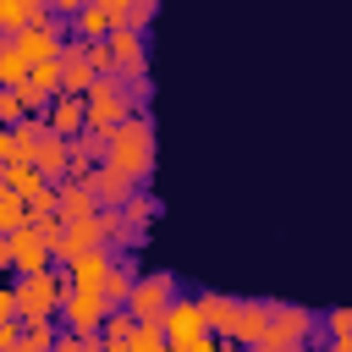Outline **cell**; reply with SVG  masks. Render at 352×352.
<instances>
[{
	"instance_id": "6da1fadb",
	"label": "cell",
	"mask_w": 352,
	"mask_h": 352,
	"mask_svg": "<svg viewBox=\"0 0 352 352\" xmlns=\"http://www.w3.org/2000/svg\"><path fill=\"white\" fill-rule=\"evenodd\" d=\"M110 165L126 170L138 187L154 176V121H148V116H126V121L110 132Z\"/></svg>"
},
{
	"instance_id": "7a4b0ae2",
	"label": "cell",
	"mask_w": 352,
	"mask_h": 352,
	"mask_svg": "<svg viewBox=\"0 0 352 352\" xmlns=\"http://www.w3.org/2000/svg\"><path fill=\"white\" fill-rule=\"evenodd\" d=\"M314 341H319V314L302 308V302H280L275 297V319H270L264 341L248 346V352H280V346H314Z\"/></svg>"
},
{
	"instance_id": "3957f363",
	"label": "cell",
	"mask_w": 352,
	"mask_h": 352,
	"mask_svg": "<svg viewBox=\"0 0 352 352\" xmlns=\"http://www.w3.org/2000/svg\"><path fill=\"white\" fill-rule=\"evenodd\" d=\"M126 116H138L126 77H99V82L88 88V126H94V132H116Z\"/></svg>"
},
{
	"instance_id": "277c9868",
	"label": "cell",
	"mask_w": 352,
	"mask_h": 352,
	"mask_svg": "<svg viewBox=\"0 0 352 352\" xmlns=\"http://www.w3.org/2000/svg\"><path fill=\"white\" fill-rule=\"evenodd\" d=\"M110 297L99 286H72L66 292V308H60V324L77 330V336H104V319H110Z\"/></svg>"
},
{
	"instance_id": "5b68a950",
	"label": "cell",
	"mask_w": 352,
	"mask_h": 352,
	"mask_svg": "<svg viewBox=\"0 0 352 352\" xmlns=\"http://www.w3.org/2000/svg\"><path fill=\"white\" fill-rule=\"evenodd\" d=\"M0 264H6L11 275H33V270H50V264H55V248H50L33 226H22V231L0 236Z\"/></svg>"
},
{
	"instance_id": "8992f818",
	"label": "cell",
	"mask_w": 352,
	"mask_h": 352,
	"mask_svg": "<svg viewBox=\"0 0 352 352\" xmlns=\"http://www.w3.org/2000/svg\"><path fill=\"white\" fill-rule=\"evenodd\" d=\"M165 336H170V346L176 352H192V346H204L214 330H209V314H204V302L198 297H176L170 302V314H165Z\"/></svg>"
},
{
	"instance_id": "52a82bcc",
	"label": "cell",
	"mask_w": 352,
	"mask_h": 352,
	"mask_svg": "<svg viewBox=\"0 0 352 352\" xmlns=\"http://www.w3.org/2000/svg\"><path fill=\"white\" fill-rule=\"evenodd\" d=\"M176 297H182L176 275H170V270H148V275H138V286H132V302H126V308H132L138 319H165Z\"/></svg>"
},
{
	"instance_id": "ba28073f",
	"label": "cell",
	"mask_w": 352,
	"mask_h": 352,
	"mask_svg": "<svg viewBox=\"0 0 352 352\" xmlns=\"http://www.w3.org/2000/svg\"><path fill=\"white\" fill-rule=\"evenodd\" d=\"M33 165H38V170H44L55 187H60V182H72V138L50 126V132L38 138V154H33Z\"/></svg>"
},
{
	"instance_id": "9c48e42d",
	"label": "cell",
	"mask_w": 352,
	"mask_h": 352,
	"mask_svg": "<svg viewBox=\"0 0 352 352\" xmlns=\"http://www.w3.org/2000/svg\"><path fill=\"white\" fill-rule=\"evenodd\" d=\"M82 182H88V187H94V198H99V204H104V209H121V204H126V198H132V192H138V182H132V176H126V170H116V165H110V160H104V165H94V170H88V176H82Z\"/></svg>"
},
{
	"instance_id": "30bf717a",
	"label": "cell",
	"mask_w": 352,
	"mask_h": 352,
	"mask_svg": "<svg viewBox=\"0 0 352 352\" xmlns=\"http://www.w3.org/2000/svg\"><path fill=\"white\" fill-rule=\"evenodd\" d=\"M270 319H275V297H242V314H236L231 341L236 346H258L264 330H270Z\"/></svg>"
},
{
	"instance_id": "8fae6325",
	"label": "cell",
	"mask_w": 352,
	"mask_h": 352,
	"mask_svg": "<svg viewBox=\"0 0 352 352\" xmlns=\"http://www.w3.org/2000/svg\"><path fill=\"white\" fill-rule=\"evenodd\" d=\"M110 44H116L121 77H126V82H143V77H148V38H143V33H132V28H116V33H110Z\"/></svg>"
},
{
	"instance_id": "7c38bea8",
	"label": "cell",
	"mask_w": 352,
	"mask_h": 352,
	"mask_svg": "<svg viewBox=\"0 0 352 352\" xmlns=\"http://www.w3.org/2000/svg\"><path fill=\"white\" fill-rule=\"evenodd\" d=\"M60 72H66V94H88V88L99 82V66H94V55H88L82 38H72V44L60 50Z\"/></svg>"
},
{
	"instance_id": "4fadbf2b",
	"label": "cell",
	"mask_w": 352,
	"mask_h": 352,
	"mask_svg": "<svg viewBox=\"0 0 352 352\" xmlns=\"http://www.w3.org/2000/svg\"><path fill=\"white\" fill-rule=\"evenodd\" d=\"M104 160H110V132H94V126H88V132L72 138V182H82V176H88L94 165H104Z\"/></svg>"
},
{
	"instance_id": "5bb4252c",
	"label": "cell",
	"mask_w": 352,
	"mask_h": 352,
	"mask_svg": "<svg viewBox=\"0 0 352 352\" xmlns=\"http://www.w3.org/2000/svg\"><path fill=\"white\" fill-rule=\"evenodd\" d=\"M116 258H121V253H116L110 242H99V248H88L77 264H66V275H72V286H99V292H104V275H110Z\"/></svg>"
},
{
	"instance_id": "9a60e30c",
	"label": "cell",
	"mask_w": 352,
	"mask_h": 352,
	"mask_svg": "<svg viewBox=\"0 0 352 352\" xmlns=\"http://www.w3.org/2000/svg\"><path fill=\"white\" fill-rule=\"evenodd\" d=\"M116 33V11L104 6V0H88L77 16H72V38H82V44H94V38H110Z\"/></svg>"
},
{
	"instance_id": "2e32d148",
	"label": "cell",
	"mask_w": 352,
	"mask_h": 352,
	"mask_svg": "<svg viewBox=\"0 0 352 352\" xmlns=\"http://www.w3.org/2000/svg\"><path fill=\"white\" fill-rule=\"evenodd\" d=\"M50 126L66 132V138L88 132V94H60V99L50 104Z\"/></svg>"
},
{
	"instance_id": "e0dca14e",
	"label": "cell",
	"mask_w": 352,
	"mask_h": 352,
	"mask_svg": "<svg viewBox=\"0 0 352 352\" xmlns=\"http://www.w3.org/2000/svg\"><path fill=\"white\" fill-rule=\"evenodd\" d=\"M44 16H50L44 0H0V38H16L22 28H33Z\"/></svg>"
},
{
	"instance_id": "ac0fdd59",
	"label": "cell",
	"mask_w": 352,
	"mask_h": 352,
	"mask_svg": "<svg viewBox=\"0 0 352 352\" xmlns=\"http://www.w3.org/2000/svg\"><path fill=\"white\" fill-rule=\"evenodd\" d=\"M121 214H126V231H132V248H138V242H143V231L160 220V198H154L148 187H138V192L121 204Z\"/></svg>"
},
{
	"instance_id": "d6986e66",
	"label": "cell",
	"mask_w": 352,
	"mask_h": 352,
	"mask_svg": "<svg viewBox=\"0 0 352 352\" xmlns=\"http://www.w3.org/2000/svg\"><path fill=\"white\" fill-rule=\"evenodd\" d=\"M198 302H204V314H209V330L231 341L236 314H242V297H226V292H198Z\"/></svg>"
},
{
	"instance_id": "ffe728a7",
	"label": "cell",
	"mask_w": 352,
	"mask_h": 352,
	"mask_svg": "<svg viewBox=\"0 0 352 352\" xmlns=\"http://www.w3.org/2000/svg\"><path fill=\"white\" fill-rule=\"evenodd\" d=\"M99 209H104V204L94 198L88 182H60V214H66V220H94Z\"/></svg>"
},
{
	"instance_id": "44dd1931",
	"label": "cell",
	"mask_w": 352,
	"mask_h": 352,
	"mask_svg": "<svg viewBox=\"0 0 352 352\" xmlns=\"http://www.w3.org/2000/svg\"><path fill=\"white\" fill-rule=\"evenodd\" d=\"M33 77V60H28V50H16L11 38L0 44V88H22Z\"/></svg>"
},
{
	"instance_id": "7402d4cb",
	"label": "cell",
	"mask_w": 352,
	"mask_h": 352,
	"mask_svg": "<svg viewBox=\"0 0 352 352\" xmlns=\"http://www.w3.org/2000/svg\"><path fill=\"white\" fill-rule=\"evenodd\" d=\"M22 226H33L28 198H22L16 187H0V236H11V231H22Z\"/></svg>"
},
{
	"instance_id": "603a6c76",
	"label": "cell",
	"mask_w": 352,
	"mask_h": 352,
	"mask_svg": "<svg viewBox=\"0 0 352 352\" xmlns=\"http://www.w3.org/2000/svg\"><path fill=\"white\" fill-rule=\"evenodd\" d=\"M132 286H138V270H132L126 258H116L110 275H104V297H110L116 308H126V302H132Z\"/></svg>"
},
{
	"instance_id": "cb8c5ba5",
	"label": "cell",
	"mask_w": 352,
	"mask_h": 352,
	"mask_svg": "<svg viewBox=\"0 0 352 352\" xmlns=\"http://www.w3.org/2000/svg\"><path fill=\"white\" fill-rule=\"evenodd\" d=\"M55 341H60L55 319H28V330H22V346H16V352H55Z\"/></svg>"
},
{
	"instance_id": "d4e9b609",
	"label": "cell",
	"mask_w": 352,
	"mask_h": 352,
	"mask_svg": "<svg viewBox=\"0 0 352 352\" xmlns=\"http://www.w3.org/2000/svg\"><path fill=\"white\" fill-rule=\"evenodd\" d=\"M28 82H33V88H44L50 99H60V94H66V72H60V55H55V60H33V77H28Z\"/></svg>"
},
{
	"instance_id": "484cf974",
	"label": "cell",
	"mask_w": 352,
	"mask_h": 352,
	"mask_svg": "<svg viewBox=\"0 0 352 352\" xmlns=\"http://www.w3.org/2000/svg\"><path fill=\"white\" fill-rule=\"evenodd\" d=\"M132 336H138V314H132V308H110V319H104V341L121 346V341H132Z\"/></svg>"
},
{
	"instance_id": "4316f807",
	"label": "cell",
	"mask_w": 352,
	"mask_h": 352,
	"mask_svg": "<svg viewBox=\"0 0 352 352\" xmlns=\"http://www.w3.org/2000/svg\"><path fill=\"white\" fill-rule=\"evenodd\" d=\"M160 16V0H132L126 6V16H121V28H132V33H148V22Z\"/></svg>"
},
{
	"instance_id": "83f0119b",
	"label": "cell",
	"mask_w": 352,
	"mask_h": 352,
	"mask_svg": "<svg viewBox=\"0 0 352 352\" xmlns=\"http://www.w3.org/2000/svg\"><path fill=\"white\" fill-rule=\"evenodd\" d=\"M319 336H324V341H336V336H352V302H346V308H330V314L319 319Z\"/></svg>"
},
{
	"instance_id": "f1b7e54d",
	"label": "cell",
	"mask_w": 352,
	"mask_h": 352,
	"mask_svg": "<svg viewBox=\"0 0 352 352\" xmlns=\"http://www.w3.org/2000/svg\"><path fill=\"white\" fill-rule=\"evenodd\" d=\"M16 121H28V104L16 88H0V126H16Z\"/></svg>"
},
{
	"instance_id": "f546056e",
	"label": "cell",
	"mask_w": 352,
	"mask_h": 352,
	"mask_svg": "<svg viewBox=\"0 0 352 352\" xmlns=\"http://www.w3.org/2000/svg\"><path fill=\"white\" fill-rule=\"evenodd\" d=\"M126 88H132V110H138V116H148V99H154V82L143 77V82H126Z\"/></svg>"
},
{
	"instance_id": "4dcf8cb0",
	"label": "cell",
	"mask_w": 352,
	"mask_h": 352,
	"mask_svg": "<svg viewBox=\"0 0 352 352\" xmlns=\"http://www.w3.org/2000/svg\"><path fill=\"white\" fill-rule=\"evenodd\" d=\"M192 352H231V341H226V336H220V341L209 336V341H204V346H192Z\"/></svg>"
},
{
	"instance_id": "1f68e13d",
	"label": "cell",
	"mask_w": 352,
	"mask_h": 352,
	"mask_svg": "<svg viewBox=\"0 0 352 352\" xmlns=\"http://www.w3.org/2000/svg\"><path fill=\"white\" fill-rule=\"evenodd\" d=\"M324 352H352V336H336V341H324Z\"/></svg>"
},
{
	"instance_id": "d6a6232c",
	"label": "cell",
	"mask_w": 352,
	"mask_h": 352,
	"mask_svg": "<svg viewBox=\"0 0 352 352\" xmlns=\"http://www.w3.org/2000/svg\"><path fill=\"white\" fill-rule=\"evenodd\" d=\"M280 352H314V346H280Z\"/></svg>"
},
{
	"instance_id": "836d02e7",
	"label": "cell",
	"mask_w": 352,
	"mask_h": 352,
	"mask_svg": "<svg viewBox=\"0 0 352 352\" xmlns=\"http://www.w3.org/2000/svg\"><path fill=\"white\" fill-rule=\"evenodd\" d=\"M104 352H116V346H104Z\"/></svg>"
},
{
	"instance_id": "e575fe53",
	"label": "cell",
	"mask_w": 352,
	"mask_h": 352,
	"mask_svg": "<svg viewBox=\"0 0 352 352\" xmlns=\"http://www.w3.org/2000/svg\"><path fill=\"white\" fill-rule=\"evenodd\" d=\"M165 352H176V346H165Z\"/></svg>"
}]
</instances>
